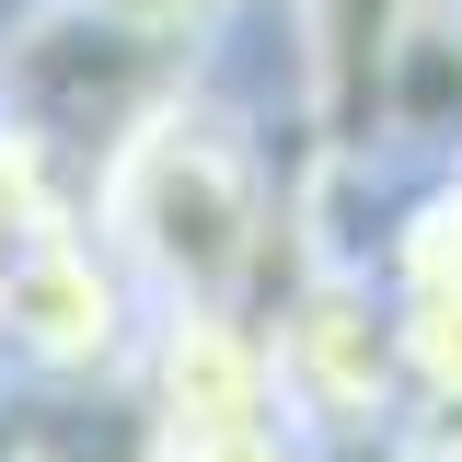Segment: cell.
Masks as SVG:
<instances>
[{
    "label": "cell",
    "instance_id": "277c9868",
    "mask_svg": "<svg viewBox=\"0 0 462 462\" xmlns=\"http://www.w3.org/2000/svg\"><path fill=\"white\" fill-rule=\"evenodd\" d=\"M428 0H266L278 105L300 127V162H370V116Z\"/></svg>",
    "mask_w": 462,
    "mask_h": 462
},
{
    "label": "cell",
    "instance_id": "3957f363",
    "mask_svg": "<svg viewBox=\"0 0 462 462\" xmlns=\"http://www.w3.org/2000/svg\"><path fill=\"white\" fill-rule=\"evenodd\" d=\"M254 324H266L278 404L312 451H382V439L416 428V382H404L393 312H382V289L358 278L336 243H300Z\"/></svg>",
    "mask_w": 462,
    "mask_h": 462
},
{
    "label": "cell",
    "instance_id": "52a82bcc",
    "mask_svg": "<svg viewBox=\"0 0 462 462\" xmlns=\"http://www.w3.org/2000/svg\"><path fill=\"white\" fill-rule=\"evenodd\" d=\"M81 12H105V23L151 35V47H185V58H220V47L266 35V0H81Z\"/></svg>",
    "mask_w": 462,
    "mask_h": 462
},
{
    "label": "cell",
    "instance_id": "7a4b0ae2",
    "mask_svg": "<svg viewBox=\"0 0 462 462\" xmlns=\"http://www.w3.org/2000/svg\"><path fill=\"white\" fill-rule=\"evenodd\" d=\"M300 243L382 289L416 404H462V162H300Z\"/></svg>",
    "mask_w": 462,
    "mask_h": 462
},
{
    "label": "cell",
    "instance_id": "9c48e42d",
    "mask_svg": "<svg viewBox=\"0 0 462 462\" xmlns=\"http://www.w3.org/2000/svg\"><path fill=\"white\" fill-rule=\"evenodd\" d=\"M404 451H416V462H462V404H416Z\"/></svg>",
    "mask_w": 462,
    "mask_h": 462
},
{
    "label": "cell",
    "instance_id": "6da1fadb",
    "mask_svg": "<svg viewBox=\"0 0 462 462\" xmlns=\"http://www.w3.org/2000/svg\"><path fill=\"white\" fill-rule=\"evenodd\" d=\"M81 220L139 289V312H266L300 254V127L278 69L231 47L81 173Z\"/></svg>",
    "mask_w": 462,
    "mask_h": 462
},
{
    "label": "cell",
    "instance_id": "ba28073f",
    "mask_svg": "<svg viewBox=\"0 0 462 462\" xmlns=\"http://www.w3.org/2000/svg\"><path fill=\"white\" fill-rule=\"evenodd\" d=\"M139 462H324L289 416H220V428H139Z\"/></svg>",
    "mask_w": 462,
    "mask_h": 462
},
{
    "label": "cell",
    "instance_id": "8992f818",
    "mask_svg": "<svg viewBox=\"0 0 462 462\" xmlns=\"http://www.w3.org/2000/svg\"><path fill=\"white\" fill-rule=\"evenodd\" d=\"M69 197H81V185L0 127V336H12V289H23V266H35V243H47V220L69 208Z\"/></svg>",
    "mask_w": 462,
    "mask_h": 462
},
{
    "label": "cell",
    "instance_id": "5b68a950",
    "mask_svg": "<svg viewBox=\"0 0 462 462\" xmlns=\"http://www.w3.org/2000/svg\"><path fill=\"white\" fill-rule=\"evenodd\" d=\"M370 162H462V0L416 12L382 81V116H370Z\"/></svg>",
    "mask_w": 462,
    "mask_h": 462
}]
</instances>
